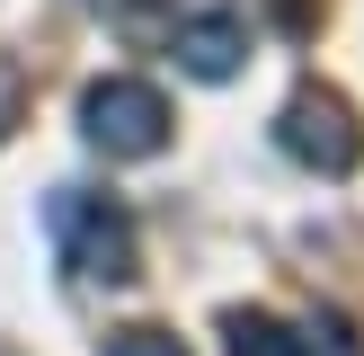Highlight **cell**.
Wrapping results in <instances>:
<instances>
[{
  "instance_id": "obj_1",
  "label": "cell",
  "mask_w": 364,
  "mask_h": 356,
  "mask_svg": "<svg viewBox=\"0 0 364 356\" xmlns=\"http://www.w3.org/2000/svg\"><path fill=\"white\" fill-rule=\"evenodd\" d=\"M45 223H53V249L80 285H134L142 249H134V214L116 196H89V187H53L45 196Z\"/></svg>"
},
{
  "instance_id": "obj_2",
  "label": "cell",
  "mask_w": 364,
  "mask_h": 356,
  "mask_svg": "<svg viewBox=\"0 0 364 356\" xmlns=\"http://www.w3.org/2000/svg\"><path fill=\"white\" fill-rule=\"evenodd\" d=\"M80 134L107 160H151V152H169V98L151 80H98V89H80Z\"/></svg>"
},
{
  "instance_id": "obj_3",
  "label": "cell",
  "mask_w": 364,
  "mask_h": 356,
  "mask_svg": "<svg viewBox=\"0 0 364 356\" xmlns=\"http://www.w3.org/2000/svg\"><path fill=\"white\" fill-rule=\"evenodd\" d=\"M276 142L302 169H320V178H347L364 160V125H355V107L338 98V89H294L284 116H276Z\"/></svg>"
},
{
  "instance_id": "obj_4",
  "label": "cell",
  "mask_w": 364,
  "mask_h": 356,
  "mask_svg": "<svg viewBox=\"0 0 364 356\" xmlns=\"http://www.w3.org/2000/svg\"><path fill=\"white\" fill-rule=\"evenodd\" d=\"M231 356H355V338L338 330V320L294 330V320H276V312H231Z\"/></svg>"
},
{
  "instance_id": "obj_5",
  "label": "cell",
  "mask_w": 364,
  "mask_h": 356,
  "mask_svg": "<svg viewBox=\"0 0 364 356\" xmlns=\"http://www.w3.org/2000/svg\"><path fill=\"white\" fill-rule=\"evenodd\" d=\"M169 53H178V71H196V80H231V71H240V53H249V27H240L231 9L178 18V27H169Z\"/></svg>"
},
{
  "instance_id": "obj_6",
  "label": "cell",
  "mask_w": 364,
  "mask_h": 356,
  "mask_svg": "<svg viewBox=\"0 0 364 356\" xmlns=\"http://www.w3.org/2000/svg\"><path fill=\"white\" fill-rule=\"evenodd\" d=\"M107 356H187V347H178L169 330H151V320H134V330H116V338H107Z\"/></svg>"
},
{
  "instance_id": "obj_7",
  "label": "cell",
  "mask_w": 364,
  "mask_h": 356,
  "mask_svg": "<svg viewBox=\"0 0 364 356\" xmlns=\"http://www.w3.org/2000/svg\"><path fill=\"white\" fill-rule=\"evenodd\" d=\"M18 116H27V71L0 53V142H9V125H18Z\"/></svg>"
}]
</instances>
